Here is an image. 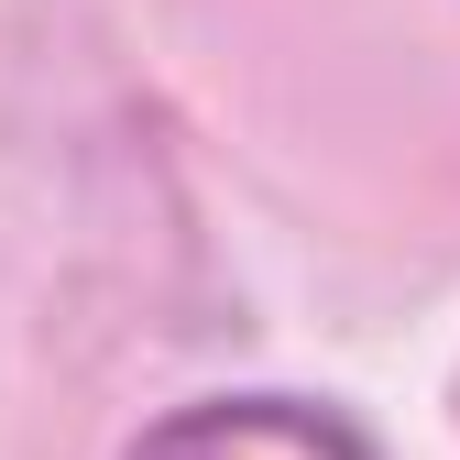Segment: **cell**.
I'll return each instance as SVG.
<instances>
[{
  "instance_id": "1",
  "label": "cell",
  "mask_w": 460,
  "mask_h": 460,
  "mask_svg": "<svg viewBox=\"0 0 460 460\" xmlns=\"http://www.w3.org/2000/svg\"><path fill=\"white\" fill-rule=\"evenodd\" d=\"M121 460H373V438L307 394H198V406L154 417Z\"/></svg>"
}]
</instances>
